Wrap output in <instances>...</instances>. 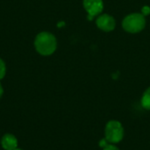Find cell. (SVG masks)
I'll use <instances>...</instances> for the list:
<instances>
[{"instance_id":"8fae6325","label":"cell","mask_w":150,"mask_h":150,"mask_svg":"<svg viewBox=\"0 0 150 150\" xmlns=\"http://www.w3.org/2000/svg\"><path fill=\"white\" fill-rule=\"evenodd\" d=\"M3 94H4V89H3V87L1 85V83H0V98H2Z\"/></svg>"},{"instance_id":"52a82bcc","label":"cell","mask_w":150,"mask_h":150,"mask_svg":"<svg viewBox=\"0 0 150 150\" xmlns=\"http://www.w3.org/2000/svg\"><path fill=\"white\" fill-rule=\"evenodd\" d=\"M142 105L144 109L150 110V87L146 90L142 98Z\"/></svg>"},{"instance_id":"6da1fadb","label":"cell","mask_w":150,"mask_h":150,"mask_svg":"<svg viewBox=\"0 0 150 150\" xmlns=\"http://www.w3.org/2000/svg\"><path fill=\"white\" fill-rule=\"evenodd\" d=\"M34 46L38 53L42 55H50L56 49V39L55 37L47 32L39 33L34 40Z\"/></svg>"},{"instance_id":"277c9868","label":"cell","mask_w":150,"mask_h":150,"mask_svg":"<svg viewBox=\"0 0 150 150\" xmlns=\"http://www.w3.org/2000/svg\"><path fill=\"white\" fill-rule=\"evenodd\" d=\"M83 6L88 12V19L91 20L92 18L102 12L104 4L102 0H83Z\"/></svg>"},{"instance_id":"8992f818","label":"cell","mask_w":150,"mask_h":150,"mask_svg":"<svg viewBox=\"0 0 150 150\" xmlns=\"http://www.w3.org/2000/svg\"><path fill=\"white\" fill-rule=\"evenodd\" d=\"M1 146L4 150H15L18 149V140L11 134H5L1 139Z\"/></svg>"},{"instance_id":"9c48e42d","label":"cell","mask_w":150,"mask_h":150,"mask_svg":"<svg viewBox=\"0 0 150 150\" xmlns=\"http://www.w3.org/2000/svg\"><path fill=\"white\" fill-rule=\"evenodd\" d=\"M103 150H120L115 145L112 144H106V146H105Z\"/></svg>"},{"instance_id":"5b68a950","label":"cell","mask_w":150,"mask_h":150,"mask_svg":"<svg viewBox=\"0 0 150 150\" xmlns=\"http://www.w3.org/2000/svg\"><path fill=\"white\" fill-rule=\"evenodd\" d=\"M97 25L103 31L110 32L115 28V19L108 14H103L98 18Z\"/></svg>"},{"instance_id":"3957f363","label":"cell","mask_w":150,"mask_h":150,"mask_svg":"<svg viewBox=\"0 0 150 150\" xmlns=\"http://www.w3.org/2000/svg\"><path fill=\"white\" fill-rule=\"evenodd\" d=\"M105 140L111 143H118L124 137V128L120 121H109L105 129Z\"/></svg>"},{"instance_id":"7a4b0ae2","label":"cell","mask_w":150,"mask_h":150,"mask_svg":"<svg viewBox=\"0 0 150 150\" xmlns=\"http://www.w3.org/2000/svg\"><path fill=\"white\" fill-rule=\"evenodd\" d=\"M122 25L127 32L136 33L143 30L146 25V19L142 13H132L124 18Z\"/></svg>"},{"instance_id":"30bf717a","label":"cell","mask_w":150,"mask_h":150,"mask_svg":"<svg viewBox=\"0 0 150 150\" xmlns=\"http://www.w3.org/2000/svg\"><path fill=\"white\" fill-rule=\"evenodd\" d=\"M142 14H143L144 16H146V15H149L150 13V8L149 6H143V8L142 9Z\"/></svg>"},{"instance_id":"ba28073f","label":"cell","mask_w":150,"mask_h":150,"mask_svg":"<svg viewBox=\"0 0 150 150\" xmlns=\"http://www.w3.org/2000/svg\"><path fill=\"white\" fill-rule=\"evenodd\" d=\"M6 73V67H5V63L4 62V61L2 59H0V80L3 79L5 76Z\"/></svg>"},{"instance_id":"7c38bea8","label":"cell","mask_w":150,"mask_h":150,"mask_svg":"<svg viewBox=\"0 0 150 150\" xmlns=\"http://www.w3.org/2000/svg\"><path fill=\"white\" fill-rule=\"evenodd\" d=\"M15 150H23V149H16Z\"/></svg>"}]
</instances>
